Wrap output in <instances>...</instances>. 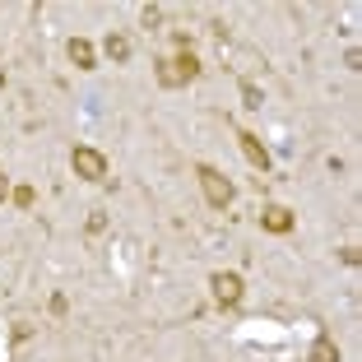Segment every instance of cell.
I'll list each match as a JSON object with an SVG mask.
<instances>
[{
    "label": "cell",
    "instance_id": "6",
    "mask_svg": "<svg viewBox=\"0 0 362 362\" xmlns=\"http://www.w3.org/2000/svg\"><path fill=\"white\" fill-rule=\"evenodd\" d=\"M293 223H298V218H293L284 204H265V209H260V228H265V233H274V237L293 233Z\"/></svg>",
    "mask_w": 362,
    "mask_h": 362
},
{
    "label": "cell",
    "instance_id": "11",
    "mask_svg": "<svg viewBox=\"0 0 362 362\" xmlns=\"http://www.w3.org/2000/svg\"><path fill=\"white\" fill-rule=\"evenodd\" d=\"M10 195H14L19 209H33V204H37V191H33V186H19V191H10Z\"/></svg>",
    "mask_w": 362,
    "mask_h": 362
},
{
    "label": "cell",
    "instance_id": "13",
    "mask_svg": "<svg viewBox=\"0 0 362 362\" xmlns=\"http://www.w3.org/2000/svg\"><path fill=\"white\" fill-rule=\"evenodd\" d=\"M107 228V214H88V233H103Z\"/></svg>",
    "mask_w": 362,
    "mask_h": 362
},
{
    "label": "cell",
    "instance_id": "2",
    "mask_svg": "<svg viewBox=\"0 0 362 362\" xmlns=\"http://www.w3.org/2000/svg\"><path fill=\"white\" fill-rule=\"evenodd\" d=\"M191 79H200L195 52H177V56H168V61H158V84L163 88H181V84H191Z\"/></svg>",
    "mask_w": 362,
    "mask_h": 362
},
{
    "label": "cell",
    "instance_id": "8",
    "mask_svg": "<svg viewBox=\"0 0 362 362\" xmlns=\"http://www.w3.org/2000/svg\"><path fill=\"white\" fill-rule=\"evenodd\" d=\"M307 362H339V344L330 339V334H316L307 349Z\"/></svg>",
    "mask_w": 362,
    "mask_h": 362
},
{
    "label": "cell",
    "instance_id": "10",
    "mask_svg": "<svg viewBox=\"0 0 362 362\" xmlns=\"http://www.w3.org/2000/svg\"><path fill=\"white\" fill-rule=\"evenodd\" d=\"M265 98H260V88L251 84V79H242V107H260Z\"/></svg>",
    "mask_w": 362,
    "mask_h": 362
},
{
    "label": "cell",
    "instance_id": "9",
    "mask_svg": "<svg viewBox=\"0 0 362 362\" xmlns=\"http://www.w3.org/2000/svg\"><path fill=\"white\" fill-rule=\"evenodd\" d=\"M103 52L112 56V61H117V65H126V61H130V37H126V33H107Z\"/></svg>",
    "mask_w": 362,
    "mask_h": 362
},
{
    "label": "cell",
    "instance_id": "3",
    "mask_svg": "<svg viewBox=\"0 0 362 362\" xmlns=\"http://www.w3.org/2000/svg\"><path fill=\"white\" fill-rule=\"evenodd\" d=\"M70 168H75V177H84V181H107L112 163H107V153L93 149V144H75V149H70Z\"/></svg>",
    "mask_w": 362,
    "mask_h": 362
},
{
    "label": "cell",
    "instance_id": "12",
    "mask_svg": "<svg viewBox=\"0 0 362 362\" xmlns=\"http://www.w3.org/2000/svg\"><path fill=\"white\" fill-rule=\"evenodd\" d=\"M339 260H344V265H362V246H344V251H339Z\"/></svg>",
    "mask_w": 362,
    "mask_h": 362
},
{
    "label": "cell",
    "instance_id": "5",
    "mask_svg": "<svg viewBox=\"0 0 362 362\" xmlns=\"http://www.w3.org/2000/svg\"><path fill=\"white\" fill-rule=\"evenodd\" d=\"M237 149H242V158L251 163L256 172H269V149L260 144L256 135H251V130H237Z\"/></svg>",
    "mask_w": 362,
    "mask_h": 362
},
{
    "label": "cell",
    "instance_id": "7",
    "mask_svg": "<svg viewBox=\"0 0 362 362\" xmlns=\"http://www.w3.org/2000/svg\"><path fill=\"white\" fill-rule=\"evenodd\" d=\"M65 52H70V61H75L79 70H98V52H93V42H88V37H70V47H65Z\"/></svg>",
    "mask_w": 362,
    "mask_h": 362
},
{
    "label": "cell",
    "instance_id": "14",
    "mask_svg": "<svg viewBox=\"0 0 362 362\" xmlns=\"http://www.w3.org/2000/svg\"><path fill=\"white\" fill-rule=\"evenodd\" d=\"M344 65H349V70H358V65H362V56H358V47H349V52H344Z\"/></svg>",
    "mask_w": 362,
    "mask_h": 362
},
{
    "label": "cell",
    "instance_id": "15",
    "mask_svg": "<svg viewBox=\"0 0 362 362\" xmlns=\"http://www.w3.org/2000/svg\"><path fill=\"white\" fill-rule=\"evenodd\" d=\"M5 195H10V177H5V172H0V200H5Z\"/></svg>",
    "mask_w": 362,
    "mask_h": 362
},
{
    "label": "cell",
    "instance_id": "1",
    "mask_svg": "<svg viewBox=\"0 0 362 362\" xmlns=\"http://www.w3.org/2000/svg\"><path fill=\"white\" fill-rule=\"evenodd\" d=\"M195 177H200V191H204V200H209L214 209H228V204H233L237 186L214 168V163H195Z\"/></svg>",
    "mask_w": 362,
    "mask_h": 362
},
{
    "label": "cell",
    "instance_id": "4",
    "mask_svg": "<svg viewBox=\"0 0 362 362\" xmlns=\"http://www.w3.org/2000/svg\"><path fill=\"white\" fill-rule=\"evenodd\" d=\"M209 293H214V302H218L223 311H233V307H242L246 284H242V274H233V269H218V274H209Z\"/></svg>",
    "mask_w": 362,
    "mask_h": 362
}]
</instances>
